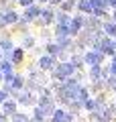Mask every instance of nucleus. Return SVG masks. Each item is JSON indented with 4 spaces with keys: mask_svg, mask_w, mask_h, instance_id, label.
Here are the masks:
<instances>
[{
    "mask_svg": "<svg viewBox=\"0 0 116 122\" xmlns=\"http://www.w3.org/2000/svg\"><path fill=\"white\" fill-rule=\"evenodd\" d=\"M0 122H6V114H2V112H0Z\"/></svg>",
    "mask_w": 116,
    "mask_h": 122,
    "instance_id": "6ab92c4d",
    "label": "nucleus"
},
{
    "mask_svg": "<svg viewBox=\"0 0 116 122\" xmlns=\"http://www.w3.org/2000/svg\"><path fill=\"white\" fill-rule=\"evenodd\" d=\"M4 20H6V25H14V22H18L21 18H18V14L14 12V10H8V12H4Z\"/></svg>",
    "mask_w": 116,
    "mask_h": 122,
    "instance_id": "9b49d317",
    "label": "nucleus"
},
{
    "mask_svg": "<svg viewBox=\"0 0 116 122\" xmlns=\"http://www.w3.org/2000/svg\"><path fill=\"white\" fill-rule=\"evenodd\" d=\"M21 4L29 8V6H35V0H21Z\"/></svg>",
    "mask_w": 116,
    "mask_h": 122,
    "instance_id": "dca6fc26",
    "label": "nucleus"
},
{
    "mask_svg": "<svg viewBox=\"0 0 116 122\" xmlns=\"http://www.w3.org/2000/svg\"><path fill=\"white\" fill-rule=\"evenodd\" d=\"M77 10L86 14H94V6H92V0H77Z\"/></svg>",
    "mask_w": 116,
    "mask_h": 122,
    "instance_id": "6e6552de",
    "label": "nucleus"
},
{
    "mask_svg": "<svg viewBox=\"0 0 116 122\" xmlns=\"http://www.w3.org/2000/svg\"><path fill=\"white\" fill-rule=\"evenodd\" d=\"M2 79H4V73H2V71H0V81H2Z\"/></svg>",
    "mask_w": 116,
    "mask_h": 122,
    "instance_id": "aec40b11",
    "label": "nucleus"
},
{
    "mask_svg": "<svg viewBox=\"0 0 116 122\" xmlns=\"http://www.w3.org/2000/svg\"><path fill=\"white\" fill-rule=\"evenodd\" d=\"M22 57H25V51H22V49H14V51H12V57H10V61H12V63H21Z\"/></svg>",
    "mask_w": 116,
    "mask_h": 122,
    "instance_id": "ddd939ff",
    "label": "nucleus"
},
{
    "mask_svg": "<svg viewBox=\"0 0 116 122\" xmlns=\"http://www.w3.org/2000/svg\"><path fill=\"white\" fill-rule=\"evenodd\" d=\"M41 2H45V0H41Z\"/></svg>",
    "mask_w": 116,
    "mask_h": 122,
    "instance_id": "4be33fe9",
    "label": "nucleus"
},
{
    "mask_svg": "<svg viewBox=\"0 0 116 122\" xmlns=\"http://www.w3.org/2000/svg\"><path fill=\"white\" fill-rule=\"evenodd\" d=\"M49 2H51V4H63L65 0H49Z\"/></svg>",
    "mask_w": 116,
    "mask_h": 122,
    "instance_id": "a211bd4d",
    "label": "nucleus"
},
{
    "mask_svg": "<svg viewBox=\"0 0 116 122\" xmlns=\"http://www.w3.org/2000/svg\"><path fill=\"white\" fill-rule=\"evenodd\" d=\"M45 49H47V53H49L51 57H55V55H59V53H61V47H59L57 43H49Z\"/></svg>",
    "mask_w": 116,
    "mask_h": 122,
    "instance_id": "f8f14e48",
    "label": "nucleus"
},
{
    "mask_svg": "<svg viewBox=\"0 0 116 122\" xmlns=\"http://www.w3.org/2000/svg\"><path fill=\"white\" fill-rule=\"evenodd\" d=\"M79 30H84V16H73L71 25H69V33L71 35H79Z\"/></svg>",
    "mask_w": 116,
    "mask_h": 122,
    "instance_id": "39448f33",
    "label": "nucleus"
},
{
    "mask_svg": "<svg viewBox=\"0 0 116 122\" xmlns=\"http://www.w3.org/2000/svg\"><path fill=\"white\" fill-rule=\"evenodd\" d=\"M41 12H43V10L39 8V6H29V8L25 10V14H22V22H31L35 16H41Z\"/></svg>",
    "mask_w": 116,
    "mask_h": 122,
    "instance_id": "423d86ee",
    "label": "nucleus"
},
{
    "mask_svg": "<svg viewBox=\"0 0 116 122\" xmlns=\"http://www.w3.org/2000/svg\"><path fill=\"white\" fill-rule=\"evenodd\" d=\"M22 45H25V47H33V45H35V39H33L31 35H29V37L25 35V37H22Z\"/></svg>",
    "mask_w": 116,
    "mask_h": 122,
    "instance_id": "4468645a",
    "label": "nucleus"
},
{
    "mask_svg": "<svg viewBox=\"0 0 116 122\" xmlns=\"http://www.w3.org/2000/svg\"><path fill=\"white\" fill-rule=\"evenodd\" d=\"M18 104H22V106H33L35 104V96H33V92H21V94H18Z\"/></svg>",
    "mask_w": 116,
    "mask_h": 122,
    "instance_id": "0eeeda50",
    "label": "nucleus"
},
{
    "mask_svg": "<svg viewBox=\"0 0 116 122\" xmlns=\"http://www.w3.org/2000/svg\"><path fill=\"white\" fill-rule=\"evenodd\" d=\"M102 30H104V35L110 37V39H112V37H116V22L114 20H112V22H104Z\"/></svg>",
    "mask_w": 116,
    "mask_h": 122,
    "instance_id": "9d476101",
    "label": "nucleus"
},
{
    "mask_svg": "<svg viewBox=\"0 0 116 122\" xmlns=\"http://www.w3.org/2000/svg\"><path fill=\"white\" fill-rule=\"evenodd\" d=\"M114 22H116V10H114Z\"/></svg>",
    "mask_w": 116,
    "mask_h": 122,
    "instance_id": "412c9836",
    "label": "nucleus"
},
{
    "mask_svg": "<svg viewBox=\"0 0 116 122\" xmlns=\"http://www.w3.org/2000/svg\"><path fill=\"white\" fill-rule=\"evenodd\" d=\"M102 59H104V53L98 51V49H92V51H88L86 57H84V61H86L90 67H94V65H102Z\"/></svg>",
    "mask_w": 116,
    "mask_h": 122,
    "instance_id": "f03ea898",
    "label": "nucleus"
},
{
    "mask_svg": "<svg viewBox=\"0 0 116 122\" xmlns=\"http://www.w3.org/2000/svg\"><path fill=\"white\" fill-rule=\"evenodd\" d=\"M2 110H4L6 116H14V114H16V102L14 100H6L4 104H2Z\"/></svg>",
    "mask_w": 116,
    "mask_h": 122,
    "instance_id": "1a4fd4ad",
    "label": "nucleus"
},
{
    "mask_svg": "<svg viewBox=\"0 0 116 122\" xmlns=\"http://www.w3.org/2000/svg\"><path fill=\"white\" fill-rule=\"evenodd\" d=\"M0 10L8 12V0H0Z\"/></svg>",
    "mask_w": 116,
    "mask_h": 122,
    "instance_id": "2eb2a0df",
    "label": "nucleus"
},
{
    "mask_svg": "<svg viewBox=\"0 0 116 122\" xmlns=\"http://www.w3.org/2000/svg\"><path fill=\"white\" fill-rule=\"evenodd\" d=\"M51 122H73V114L65 112V110H55Z\"/></svg>",
    "mask_w": 116,
    "mask_h": 122,
    "instance_id": "7ed1b4c3",
    "label": "nucleus"
},
{
    "mask_svg": "<svg viewBox=\"0 0 116 122\" xmlns=\"http://www.w3.org/2000/svg\"><path fill=\"white\" fill-rule=\"evenodd\" d=\"M73 71H75V65L65 61V63H59V65L53 69V75H55L57 79H69V75H71Z\"/></svg>",
    "mask_w": 116,
    "mask_h": 122,
    "instance_id": "f257e3e1",
    "label": "nucleus"
},
{
    "mask_svg": "<svg viewBox=\"0 0 116 122\" xmlns=\"http://www.w3.org/2000/svg\"><path fill=\"white\" fill-rule=\"evenodd\" d=\"M0 26H6V20H4V12H0Z\"/></svg>",
    "mask_w": 116,
    "mask_h": 122,
    "instance_id": "f3484780",
    "label": "nucleus"
},
{
    "mask_svg": "<svg viewBox=\"0 0 116 122\" xmlns=\"http://www.w3.org/2000/svg\"><path fill=\"white\" fill-rule=\"evenodd\" d=\"M53 65H55V57H51V55H45L39 59V69L41 71H51Z\"/></svg>",
    "mask_w": 116,
    "mask_h": 122,
    "instance_id": "20e7f679",
    "label": "nucleus"
},
{
    "mask_svg": "<svg viewBox=\"0 0 116 122\" xmlns=\"http://www.w3.org/2000/svg\"><path fill=\"white\" fill-rule=\"evenodd\" d=\"M18 2H21V0H18Z\"/></svg>",
    "mask_w": 116,
    "mask_h": 122,
    "instance_id": "5701e85b",
    "label": "nucleus"
}]
</instances>
